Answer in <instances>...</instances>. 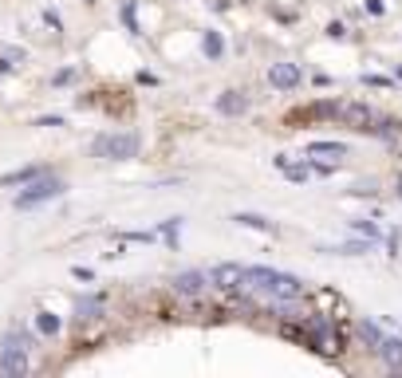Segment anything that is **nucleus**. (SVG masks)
<instances>
[{
    "instance_id": "obj_1",
    "label": "nucleus",
    "mask_w": 402,
    "mask_h": 378,
    "mask_svg": "<svg viewBox=\"0 0 402 378\" xmlns=\"http://www.w3.org/2000/svg\"><path fill=\"white\" fill-rule=\"evenodd\" d=\"M240 292H253L260 300L284 303V300H300L304 295V280L288 276V272H276L268 264H257V268H245V288Z\"/></svg>"
},
{
    "instance_id": "obj_2",
    "label": "nucleus",
    "mask_w": 402,
    "mask_h": 378,
    "mask_svg": "<svg viewBox=\"0 0 402 378\" xmlns=\"http://www.w3.org/2000/svg\"><path fill=\"white\" fill-rule=\"evenodd\" d=\"M95 158L103 162H130L138 158V135H127V130H119V135H99L91 146Z\"/></svg>"
},
{
    "instance_id": "obj_3",
    "label": "nucleus",
    "mask_w": 402,
    "mask_h": 378,
    "mask_svg": "<svg viewBox=\"0 0 402 378\" xmlns=\"http://www.w3.org/2000/svg\"><path fill=\"white\" fill-rule=\"evenodd\" d=\"M28 343H32V339L16 335V331L4 335V343H0V374L4 378H16L28 370Z\"/></svg>"
},
{
    "instance_id": "obj_4",
    "label": "nucleus",
    "mask_w": 402,
    "mask_h": 378,
    "mask_svg": "<svg viewBox=\"0 0 402 378\" xmlns=\"http://www.w3.org/2000/svg\"><path fill=\"white\" fill-rule=\"evenodd\" d=\"M68 185L63 182H55V177H36L32 185H28L24 194L16 197V209H36V205H43V201H52V197H60Z\"/></svg>"
},
{
    "instance_id": "obj_5",
    "label": "nucleus",
    "mask_w": 402,
    "mask_h": 378,
    "mask_svg": "<svg viewBox=\"0 0 402 378\" xmlns=\"http://www.w3.org/2000/svg\"><path fill=\"white\" fill-rule=\"evenodd\" d=\"M335 118H343L355 130H375V122H379V115L367 103H335Z\"/></svg>"
},
{
    "instance_id": "obj_6",
    "label": "nucleus",
    "mask_w": 402,
    "mask_h": 378,
    "mask_svg": "<svg viewBox=\"0 0 402 378\" xmlns=\"http://www.w3.org/2000/svg\"><path fill=\"white\" fill-rule=\"evenodd\" d=\"M209 284L217 288V292H240L245 288V264H217V268H209Z\"/></svg>"
},
{
    "instance_id": "obj_7",
    "label": "nucleus",
    "mask_w": 402,
    "mask_h": 378,
    "mask_svg": "<svg viewBox=\"0 0 402 378\" xmlns=\"http://www.w3.org/2000/svg\"><path fill=\"white\" fill-rule=\"evenodd\" d=\"M300 79H304L300 63H288V59H284V63H273V68H268V83H273L276 91H296V87H300Z\"/></svg>"
},
{
    "instance_id": "obj_8",
    "label": "nucleus",
    "mask_w": 402,
    "mask_h": 378,
    "mask_svg": "<svg viewBox=\"0 0 402 378\" xmlns=\"http://www.w3.org/2000/svg\"><path fill=\"white\" fill-rule=\"evenodd\" d=\"M209 288V276L206 272H197V268H189V272H178L174 276V292L178 295H186V300H197V295Z\"/></svg>"
},
{
    "instance_id": "obj_9",
    "label": "nucleus",
    "mask_w": 402,
    "mask_h": 378,
    "mask_svg": "<svg viewBox=\"0 0 402 378\" xmlns=\"http://www.w3.org/2000/svg\"><path fill=\"white\" fill-rule=\"evenodd\" d=\"M217 110L229 115V118H237V115H245L248 110V99L240 91H225V95H217Z\"/></svg>"
},
{
    "instance_id": "obj_10",
    "label": "nucleus",
    "mask_w": 402,
    "mask_h": 378,
    "mask_svg": "<svg viewBox=\"0 0 402 378\" xmlns=\"http://www.w3.org/2000/svg\"><path fill=\"white\" fill-rule=\"evenodd\" d=\"M379 359H383L391 370H402V339H386L383 335V343H379Z\"/></svg>"
},
{
    "instance_id": "obj_11",
    "label": "nucleus",
    "mask_w": 402,
    "mask_h": 378,
    "mask_svg": "<svg viewBox=\"0 0 402 378\" xmlns=\"http://www.w3.org/2000/svg\"><path fill=\"white\" fill-rule=\"evenodd\" d=\"M308 158H347V146L343 142H312L308 146Z\"/></svg>"
},
{
    "instance_id": "obj_12",
    "label": "nucleus",
    "mask_w": 402,
    "mask_h": 378,
    "mask_svg": "<svg viewBox=\"0 0 402 378\" xmlns=\"http://www.w3.org/2000/svg\"><path fill=\"white\" fill-rule=\"evenodd\" d=\"M201 51H206V59H221V56H225V40H221V32H213V28H209V32L201 36Z\"/></svg>"
},
{
    "instance_id": "obj_13",
    "label": "nucleus",
    "mask_w": 402,
    "mask_h": 378,
    "mask_svg": "<svg viewBox=\"0 0 402 378\" xmlns=\"http://www.w3.org/2000/svg\"><path fill=\"white\" fill-rule=\"evenodd\" d=\"M36 177H43V169L40 166H24V169H16V174H4L0 185H28V182H36Z\"/></svg>"
},
{
    "instance_id": "obj_14",
    "label": "nucleus",
    "mask_w": 402,
    "mask_h": 378,
    "mask_svg": "<svg viewBox=\"0 0 402 378\" xmlns=\"http://www.w3.org/2000/svg\"><path fill=\"white\" fill-rule=\"evenodd\" d=\"M36 327H40L43 335H60L63 320H60V315H55V311H36Z\"/></svg>"
},
{
    "instance_id": "obj_15",
    "label": "nucleus",
    "mask_w": 402,
    "mask_h": 378,
    "mask_svg": "<svg viewBox=\"0 0 402 378\" xmlns=\"http://www.w3.org/2000/svg\"><path fill=\"white\" fill-rule=\"evenodd\" d=\"M324 252H335V256H367L371 241H347V244H335V248H324Z\"/></svg>"
},
{
    "instance_id": "obj_16",
    "label": "nucleus",
    "mask_w": 402,
    "mask_h": 378,
    "mask_svg": "<svg viewBox=\"0 0 402 378\" xmlns=\"http://www.w3.org/2000/svg\"><path fill=\"white\" fill-rule=\"evenodd\" d=\"M237 225H245V229H260V233H273V221L268 217H260V213H237Z\"/></svg>"
},
{
    "instance_id": "obj_17",
    "label": "nucleus",
    "mask_w": 402,
    "mask_h": 378,
    "mask_svg": "<svg viewBox=\"0 0 402 378\" xmlns=\"http://www.w3.org/2000/svg\"><path fill=\"white\" fill-rule=\"evenodd\" d=\"M276 169H284L288 182H308V174H312V166H292L288 158H276Z\"/></svg>"
},
{
    "instance_id": "obj_18",
    "label": "nucleus",
    "mask_w": 402,
    "mask_h": 378,
    "mask_svg": "<svg viewBox=\"0 0 402 378\" xmlns=\"http://www.w3.org/2000/svg\"><path fill=\"white\" fill-rule=\"evenodd\" d=\"M355 331H359V339H363V343H367V347H375V351H379V343H383V331H379L375 323H371V320H359V327H355Z\"/></svg>"
},
{
    "instance_id": "obj_19",
    "label": "nucleus",
    "mask_w": 402,
    "mask_h": 378,
    "mask_svg": "<svg viewBox=\"0 0 402 378\" xmlns=\"http://www.w3.org/2000/svg\"><path fill=\"white\" fill-rule=\"evenodd\" d=\"M99 311H103V300H95V295H87V300L75 303V315H79V320H91V315H99Z\"/></svg>"
},
{
    "instance_id": "obj_20",
    "label": "nucleus",
    "mask_w": 402,
    "mask_h": 378,
    "mask_svg": "<svg viewBox=\"0 0 402 378\" xmlns=\"http://www.w3.org/2000/svg\"><path fill=\"white\" fill-rule=\"evenodd\" d=\"M351 229H355V233H363L367 241H379V229L371 225V221H351Z\"/></svg>"
},
{
    "instance_id": "obj_21",
    "label": "nucleus",
    "mask_w": 402,
    "mask_h": 378,
    "mask_svg": "<svg viewBox=\"0 0 402 378\" xmlns=\"http://www.w3.org/2000/svg\"><path fill=\"white\" fill-rule=\"evenodd\" d=\"M122 24H127L130 32H138V24H134V4H130V0L122 4Z\"/></svg>"
},
{
    "instance_id": "obj_22",
    "label": "nucleus",
    "mask_w": 402,
    "mask_h": 378,
    "mask_svg": "<svg viewBox=\"0 0 402 378\" xmlns=\"http://www.w3.org/2000/svg\"><path fill=\"white\" fill-rule=\"evenodd\" d=\"M178 229H181V221H178V217H174V221H166V229H162V233H166V236H170V241H178Z\"/></svg>"
},
{
    "instance_id": "obj_23",
    "label": "nucleus",
    "mask_w": 402,
    "mask_h": 378,
    "mask_svg": "<svg viewBox=\"0 0 402 378\" xmlns=\"http://www.w3.org/2000/svg\"><path fill=\"white\" fill-rule=\"evenodd\" d=\"M327 36H332V40H343V36H347V28L335 20V24H327Z\"/></svg>"
},
{
    "instance_id": "obj_24",
    "label": "nucleus",
    "mask_w": 402,
    "mask_h": 378,
    "mask_svg": "<svg viewBox=\"0 0 402 378\" xmlns=\"http://www.w3.org/2000/svg\"><path fill=\"white\" fill-rule=\"evenodd\" d=\"M363 83H367V87H391V79H386V75H367Z\"/></svg>"
},
{
    "instance_id": "obj_25",
    "label": "nucleus",
    "mask_w": 402,
    "mask_h": 378,
    "mask_svg": "<svg viewBox=\"0 0 402 378\" xmlns=\"http://www.w3.org/2000/svg\"><path fill=\"white\" fill-rule=\"evenodd\" d=\"M383 9H386V0H367V12H371V16H379Z\"/></svg>"
},
{
    "instance_id": "obj_26",
    "label": "nucleus",
    "mask_w": 402,
    "mask_h": 378,
    "mask_svg": "<svg viewBox=\"0 0 402 378\" xmlns=\"http://www.w3.org/2000/svg\"><path fill=\"white\" fill-rule=\"evenodd\" d=\"M75 280H83V284H87V280H95V272H91V268H83V264H79V268H75Z\"/></svg>"
},
{
    "instance_id": "obj_27",
    "label": "nucleus",
    "mask_w": 402,
    "mask_h": 378,
    "mask_svg": "<svg viewBox=\"0 0 402 378\" xmlns=\"http://www.w3.org/2000/svg\"><path fill=\"white\" fill-rule=\"evenodd\" d=\"M4 71H9V63H4V59H0V75H4Z\"/></svg>"
},
{
    "instance_id": "obj_28",
    "label": "nucleus",
    "mask_w": 402,
    "mask_h": 378,
    "mask_svg": "<svg viewBox=\"0 0 402 378\" xmlns=\"http://www.w3.org/2000/svg\"><path fill=\"white\" fill-rule=\"evenodd\" d=\"M398 197H402V177H398Z\"/></svg>"
}]
</instances>
